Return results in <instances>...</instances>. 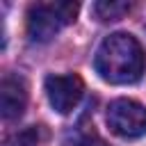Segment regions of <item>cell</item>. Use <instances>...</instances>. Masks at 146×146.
Listing matches in <instances>:
<instances>
[{
	"instance_id": "3957f363",
	"label": "cell",
	"mask_w": 146,
	"mask_h": 146,
	"mask_svg": "<svg viewBox=\"0 0 146 146\" xmlns=\"http://www.w3.org/2000/svg\"><path fill=\"white\" fill-rule=\"evenodd\" d=\"M107 125L123 139H137L146 135V107L132 98H116L107 107Z\"/></svg>"
},
{
	"instance_id": "5b68a950",
	"label": "cell",
	"mask_w": 146,
	"mask_h": 146,
	"mask_svg": "<svg viewBox=\"0 0 146 146\" xmlns=\"http://www.w3.org/2000/svg\"><path fill=\"white\" fill-rule=\"evenodd\" d=\"M27 105V87L21 78L7 75L0 82V114L5 121L21 119Z\"/></svg>"
},
{
	"instance_id": "52a82bcc",
	"label": "cell",
	"mask_w": 146,
	"mask_h": 146,
	"mask_svg": "<svg viewBox=\"0 0 146 146\" xmlns=\"http://www.w3.org/2000/svg\"><path fill=\"white\" fill-rule=\"evenodd\" d=\"M5 146H39V130L36 128H23L7 137Z\"/></svg>"
},
{
	"instance_id": "ba28073f",
	"label": "cell",
	"mask_w": 146,
	"mask_h": 146,
	"mask_svg": "<svg viewBox=\"0 0 146 146\" xmlns=\"http://www.w3.org/2000/svg\"><path fill=\"white\" fill-rule=\"evenodd\" d=\"M75 146H107V144L100 137H96V135H84V137H80L75 141Z\"/></svg>"
},
{
	"instance_id": "7a4b0ae2",
	"label": "cell",
	"mask_w": 146,
	"mask_h": 146,
	"mask_svg": "<svg viewBox=\"0 0 146 146\" xmlns=\"http://www.w3.org/2000/svg\"><path fill=\"white\" fill-rule=\"evenodd\" d=\"M78 16L75 2H39L27 9V36L36 43L50 41Z\"/></svg>"
},
{
	"instance_id": "6da1fadb",
	"label": "cell",
	"mask_w": 146,
	"mask_h": 146,
	"mask_svg": "<svg viewBox=\"0 0 146 146\" xmlns=\"http://www.w3.org/2000/svg\"><path fill=\"white\" fill-rule=\"evenodd\" d=\"M96 73L110 84L137 82L146 66V55L132 34L114 32L105 36L94 57Z\"/></svg>"
},
{
	"instance_id": "8992f818",
	"label": "cell",
	"mask_w": 146,
	"mask_h": 146,
	"mask_svg": "<svg viewBox=\"0 0 146 146\" xmlns=\"http://www.w3.org/2000/svg\"><path fill=\"white\" fill-rule=\"evenodd\" d=\"M98 21H116L123 14L130 11V2H119V0H100L91 7Z\"/></svg>"
},
{
	"instance_id": "277c9868",
	"label": "cell",
	"mask_w": 146,
	"mask_h": 146,
	"mask_svg": "<svg viewBox=\"0 0 146 146\" xmlns=\"http://www.w3.org/2000/svg\"><path fill=\"white\" fill-rule=\"evenodd\" d=\"M82 94H84V84L73 73H66V75H48L46 78V96H48V103L59 114L73 112L78 107Z\"/></svg>"
}]
</instances>
